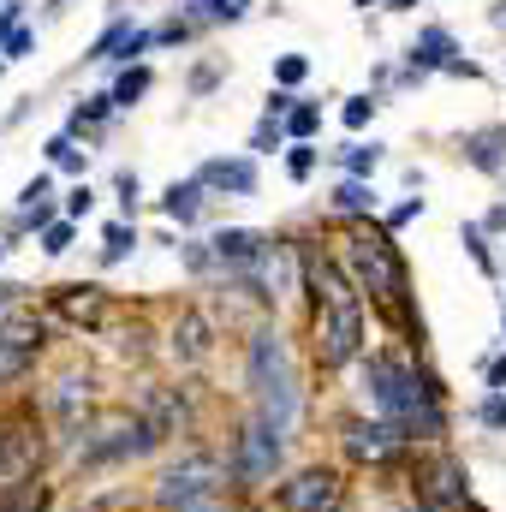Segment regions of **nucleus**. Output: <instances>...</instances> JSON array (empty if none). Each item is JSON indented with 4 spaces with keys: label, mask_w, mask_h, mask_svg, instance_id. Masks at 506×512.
<instances>
[{
    "label": "nucleus",
    "mask_w": 506,
    "mask_h": 512,
    "mask_svg": "<svg viewBox=\"0 0 506 512\" xmlns=\"http://www.w3.org/2000/svg\"><path fill=\"white\" fill-rule=\"evenodd\" d=\"M18 30V0H0V42Z\"/></svg>",
    "instance_id": "24"
},
{
    "label": "nucleus",
    "mask_w": 506,
    "mask_h": 512,
    "mask_svg": "<svg viewBox=\"0 0 506 512\" xmlns=\"http://www.w3.org/2000/svg\"><path fill=\"white\" fill-rule=\"evenodd\" d=\"M286 167H292V179H304V173L316 167V149H292V161H286Z\"/></svg>",
    "instance_id": "23"
},
{
    "label": "nucleus",
    "mask_w": 506,
    "mask_h": 512,
    "mask_svg": "<svg viewBox=\"0 0 506 512\" xmlns=\"http://www.w3.org/2000/svg\"><path fill=\"white\" fill-rule=\"evenodd\" d=\"M167 215L191 221V215H197V185H173V191H167Z\"/></svg>",
    "instance_id": "14"
},
{
    "label": "nucleus",
    "mask_w": 506,
    "mask_h": 512,
    "mask_svg": "<svg viewBox=\"0 0 506 512\" xmlns=\"http://www.w3.org/2000/svg\"><path fill=\"white\" fill-rule=\"evenodd\" d=\"M30 42H36L30 30H12V36H6V48H12V54H30Z\"/></svg>",
    "instance_id": "29"
},
{
    "label": "nucleus",
    "mask_w": 506,
    "mask_h": 512,
    "mask_svg": "<svg viewBox=\"0 0 506 512\" xmlns=\"http://www.w3.org/2000/svg\"><path fill=\"white\" fill-rule=\"evenodd\" d=\"M304 72H310V60H304V54H280V60H274V78H280V84H298Z\"/></svg>",
    "instance_id": "16"
},
{
    "label": "nucleus",
    "mask_w": 506,
    "mask_h": 512,
    "mask_svg": "<svg viewBox=\"0 0 506 512\" xmlns=\"http://www.w3.org/2000/svg\"><path fill=\"white\" fill-rule=\"evenodd\" d=\"M447 30H423V42L411 48V60H423V66H447Z\"/></svg>",
    "instance_id": "12"
},
{
    "label": "nucleus",
    "mask_w": 506,
    "mask_h": 512,
    "mask_svg": "<svg viewBox=\"0 0 506 512\" xmlns=\"http://www.w3.org/2000/svg\"><path fill=\"white\" fill-rule=\"evenodd\" d=\"M387 435H393V429H364V423H358V429H352V453H364V459H381V453H387Z\"/></svg>",
    "instance_id": "13"
},
{
    "label": "nucleus",
    "mask_w": 506,
    "mask_h": 512,
    "mask_svg": "<svg viewBox=\"0 0 506 512\" xmlns=\"http://www.w3.org/2000/svg\"><path fill=\"white\" fill-rule=\"evenodd\" d=\"M340 209H376V191L352 179V185H340Z\"/></svg>",
    "instance_id": "17"
},
{
    "label": "nucleus",
    "mask_w": 506,
    "mask_h": 512,
    "mask_svg": "<svg viewBox=\"0 0 506 512\" xmlns=\"http://www.w3.org/2000/svg\"><path fill=\"white\" fill-rule=\"evenodd\" d=\"M483 417H489V423H495V429H506V399H501V393H495V399H489V405H483Z\"/></svg>",
    "instance_id": "27"
},
{
    "label": "nucleus",
    "mask_w": 506,
    "mask_h": 512,
    "mask_svg": "<svg viewBox=\"0 0 506 512\" xmlns=\"http://www.w3.org/2000/svg\"><path fill=\"white\" fill-rule=\"evenodd\" d=\"M126 245H131L126 227H108V262H120V256H126Z\"/></svg>",
    "instance_id": "22"
},
{
    "label": "nucleus",
    "mask_w": 506,
    "mask_h": 512,
    "mask_svg": "<svg viewBox=\"0 0 506 512\" xmlns=\"http://www.w3.org/2000/svg\"><path fill=\"white\" fill-rule=\"evenodd\" d=\"M203 179H209V185H227V191H251L256 185L251 161H215V167H203Z\"/></svg>",
    "instance_id": "10"
},
{
    "label": "nucleus",
    "mask_w": 506,
    "mask_h": 512,
    "mask_svg": "<svg viewBox=\"0 0 506 512\" xmlns=\"http://www.w3.org/2000/svg\"><path fill=\"white\" fill-rule=\"evenodd\" d=\"M286 512H340V477L334 471H304L298 483L280 489Z\"/></svg>",
    "instance_id": "6"
},
{
    "label": "nucleus",
    "mask_w": 506,
    "mask_h": 512,
    "mask_svg": "<svg viewBox=\"0 0 506 512\" xmlns=\"http://www.w3.org/2000/svg\"><path fill=\"white\" fill-rule=\"evenodd\" d=\"M48 155H54L60 167H84V155H78V149H72L66 137H54V143H48Z\"/></svg>",
    "instance_id": "21"
},
{
    "label": "nucleus",
    "mask_w": 506,
    "mask_h": 512,
    "mask_svg": "<svg viewBox=\"0 0 506 512\" xmlns=\"http://www.w3.org/2000/svg\"><path fill=\"white\" fill-rule=\"evenodd\" d=\"M370 387H376V405L393 417V423L423 429V435L441 429V411H435L429 387H423V376H417L405 358H376V364H370Z\"/></svg>",
    "instance_id": "3"
},
{
    "label": "nucleus",
    "mask_w": 506,
    "mask_h": 512,
    "mask_svg": "<svg viewBox=\"0 0 506 512\" xmlns=\"http://www.w3.org/2000/svg\"><path fill=\"white\" fill-rule=\"evenodd\" d=\"M179 512H215V501H197V507H179Z\"/></svg>",
    "instance_id": "30"
},
{
    "label": "nucleus",
    "mask_w": 506,
    "mask_h": 512,
    "mask_svg": "<svg viewBox=\"0 0 506 512\" xmlns=\"http://www.w3.org/2000/svg\"><path fill=\"white\" fill-rule=\"evenodd\" d=\"M215 256L221 262H256L262 256V233H239V227L233 233H215Z\"/></svg>",
    "instance_id": "9"
},
{
    "label": "nucleus",
    "mask_w": 506,
    "mask_h": 512,
    "mask_svg": "<svg viewBox=\"0 0 506 512\" xmlns=\"http://www.w3.org/2000/svg\"><path fill=\"white\" fill-rule=\"evenodd\" d=\"M209 12H215V18H239V12H245V0H209Z\"/></svg>",
    "instance_id": "28"
},
{
    "label": "nucleus",
    "mask_w": 506,
    "mask_h": 512,
    "mask_svg": "<svg viewBox=\"0 0 506 512\" xmlns=\"http://www.w3.org/2000/svg\"><path fill=\"white\" fill-rule=\"evenodd\" d=\"M143 90H149V72H143V66H137V72H126V78H120V84H114V102H120V108H131V102H137V96H143Z\"/></svg>",
    "instance_id": "15"
},
{
    "label": "nucleus",
    "mask_w": 506,
    "mask_h": 512,
    "mask_svg": "<svg viewBox=\"0 0 506 512\" xmlns=\"http://www.w3.org/2000/svg\"><path fill=\"white\" fill-rule=\"evenodd\" d=\"M393 6H411V0H393Z\"/></svg>",
    "instance_id": "31"
},
{
    "label": "nucleus",
    "mask_w": 506,
    "mask_h": 512,
    "mask_svg": "<svg viewBox=\"0 0 506 512\" xmlns=\"http://www.w3.org/2000/svg\"><path fill=\"white\" fill-rule=\"evenodd\" d=\"M36 340H42V334H36V322H30V316H18V310L0 298V370H18V364L36 352Z\"/></svg>",
    "instance_id": "7"
},
{
    "label": "nucleus",
    "mask_w": 506,
    "mask_h": 512,
    "mask_svg": "<svg viewBox=\"0 0 506 512\" xmlns=\"http://www.w3.org/2000/svg\"><path fill=\"white\" fill-rule=\"evenodd\" d=\"M251 387L262 399V423L274 435H286L298 423V376H292V352L280 334H256L251 340Z\"/></svg>",
    "instance_id": "2"
},
{
    "label": "nucleus",
    "mask_w": 506,
    "mask_h": 512,
    "mask_svg": "<svg viewBox=\"0 0 506 512\" xmlns=\"http://www.w3.org/2000/svg\"><path fill=\"white\" fill-rule=\"evenodd\" d=\"M36 507H42V489L30 483V489H24V495H18V501H12V507H6V512H36Z\"/></svg>",
    "instance_id": "25"
},
{
    "label": "nucleus",
    "mask_w": 506,
    "mask_h": 512,
    "mask_svg": "<svg viewBox=\"0 0 506 512\" xmlns=\"http://www.w3.org/2000/svg\"><path fill=\"white\" fill-rule=\"evenodd\" d=\"M215 477H221V465L197 453V459H185V465H173V471L161 477V501H167V507H197V501L215 495Z\"/></svg>",
    "instance_id": "5"
},
{
    "label": "nucleus",
    "mask_w": 506,
    "mask_h": 512,
    "mask_svg": "<svg viewBox=\"0 0 506 512\" xmlns=\"http://www.w3.org/2000/svg\"><path fill=\"white\" fill-rule=\"evenodd\" d=\"M310 274H316V304H322V316H316L322 364H346V358L358 352V340H364V304H358V292L340 280L334 262H310Z\"/></svg>",
    "instance_id": "1"
},
{
    "label": "nucleus",
    "mask_w": 506,
    "mask_h": 512,
    "mask_svg": "<svg viewBox=\"0 0 506 512\" xmlns=\"http://www.w3.org/2000/svg\"><path fill=\"white\" fill-rule=\"evenodd\" d=\"M66 245H72V227H66V221H54V227H48V233H42V251H66Z\"/></svg>",
    "instance_id": "20"
},
{
    "label": "nucleus",
    "mask_w": 506,
    "mask_h": 512,
    "mask_svg": "<svg viewBox=\"0 0 506 512\" xmlns=\"http://www.w3.org/2000/svg\"><path fill=\"white\" fill-rule=\"evenodd\" d=\"M0 251H6V245H0Z\"/></svg>",
    "instance_id": "32"
},
{
    "label": "nucleus",
    "mask_w": 506,
    "mask_h": 512,
    "mask_svg": "<svg viewBox=\"0 0 506 512\" xmlns=\"http://www.w3.org/2000/svg\"><path fill=\"white\" fill-rule=\"evenodd\" d=\"M274 465H280V435H274L268 423L245 429V459H239V471H245L251 483H262V477H274Z\"/></svg>",
    "instance_id": "8"
},
{
    "label": "nucleus",
    "mask_w": 506,
    "mask_h": 512,
    "mask_svg": "<svg viewBox=\"0 0 506 512\" xmlns=\"http://www.w3.org/2000/svg\"><path fill=\"white\" fill-rule=\"evenodd\" d=\"M60 304H66L72 322H96V316H102V292H96V286H66Z\"/></svg>",
    "instance_id": "11"
},
{
    "label": "nucleus",
    "mask_w": 506,
    "mask_h": 512,
    "mask_svg": "<svg viewBox=\"0 0 506 512\" xmlns=\"http://www.w3.org/2000/svg\"><path fill=\"white\" fill-rule=\"evenodd\" d=\"M370 108H376V102H364V96H358V102H346V126H364V120H370Z\"/></svg>",
    "instance_id": "26"
},
{
    "label": "nucleus",
    "mask_w": 506,
    "mask_h": 512,
    "mask_svg": "<svg viewBox=\"0 0 506 512\" xmlns=\"http://www.w3.org/2000/svg\"><path fill=\"white\" fill-rule=\"evenodd\" d=\"M340 161H346L352 173H370V167H376V143H370V149H364V143H352V149H346Z\"/></svg>",
    "instance_id": "19"
},
{
    "label": "nucleus",
    "mask_w": 506,
    "mask_h": 512,
    "mask_svg": "<svg viewBox=\"0 0 506 512\" xmlns=\"http://www.w3.org/2000/svg\"><path fill=\"white\" fill-rule=\"evenodd\" d=\"M316 120H322L316 108H292V114H286V131H292V137H310V131H316Z\"/></svg>",
    "instance_id": "18"
},
{
    "label": "nucleus",
    "mask_w": 506,
    "mask_h": 512,
    "mask_svg": "<svg viewBox=\"0 0 506 512\" xmlns=\"http://www.w3.org/2000/svg\"><path fill=\"white\" fill-rule=\"evenodd\" d=\"M346 256H352L358 280H364L376 298H387V304L399 298V286H405V280H399V262H393V251H387L381 239H346Z\"/></svg>",
    "instance_id": "4"
}]
</instances>
